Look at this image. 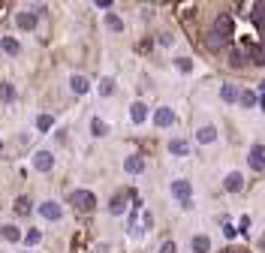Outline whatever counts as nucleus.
<instances>
[{
	"label": "nucleus",
	"mask_w": 265,
	"mask_h": 253,
	"mask_svg": "<svg viewBox=\"0 0 265 253\" xmlns=\"http://www.w3.org/2000/svg\"><path fill=\"white\" fill-rule=\"evenodd\" d=\"M69 202L76 205V211L91 214V211L97 208V196H94L91 190H73V193H69Z\"/></svg>",
	"instance_id": "f257e3e1"
},
{
	"label": "nucleus",
	"mask_w": 265,
	"mask_h": 253,
	"mask_svg": "<svg viewBox=\"0 0 265 253\" xmlns=\"http://www.w3.org/2000/svg\"><path fill=\"white\" fill-rule=\"evenodd\" d=\"M51 166H55L51 151H37V154H33V169H37V172H48Z\"/></svg>",
	"instance_id": "f03ea898"
},
{
	"label": "nucleus",
	"mask_w": 265,
	"mask_h": 253,
	"mask_svg": "<svg viewBox=\"0 0 265 253\" xmlns=\"http://www.w3.org/2000/svg\"><path fill=\"white\" fill-rule=\"evenodd\" d=\"M190 193H193V184H190V181H184V178L172 181V196L178 199V202H184V199H190Z\"/></svg>",
	"instance_id": "7ed1b4c3"
},
{
	"label": "nucleus",
	"mask_w": 265,
	"mask_h": 253,
	"mask_svg": "<svg viewBox=\"0 0 265 253\" xmlns=\"http://www.w3.org/2000/svg\"><path fill=\"white\" fill-rule=\"evenodd\" d=\"M250 169L253 172L265 169V145H253V148H250Z\"/></svg>",
	"instance_id": "20e7f679"
},
{
	"label": "nucleus",
	"mask_w": 265,
	"mask_h": 253,
	"mask_svg": "<svg viewBox=\"0 0 265 253\" xmlns=\"http://www.w3.org/2000/svg\"><path fill=\"white\" fill-rule=\"evenodd\" d=\"M40 214L45 217V220H61V217H63V208H61L58 202H51V199H48V202L40 205Z\"/></svg>",
	"instance_id": "39448f33"
},
{
	"label": "nucleus",
	"mask_w": 265,
	"mask_h": 253,
	"mask_svg": "<svg viewBox=\"0 0 265 253\" xmlns=\"http://www.w3.org/2000/svg\"><path fill=\"white\" fill-rule=\"evenodd\" d=\"M154 124H157V126H172V124H175V112H172L169 105H160V108L154 112Z\"/></svg>",
	"instance_id": "423d86ee"
},
{
	"label": "nucleus",
	"mask_w": 265,
	"mask_h": 253,
	"mask_svg": "<svg viewBox=\"0 0 265 253\" xmlns=\"http://www.w3.org/2000/svg\"><path fill=\"white\" fill-rule=\"evenodd\" d=\"M223 187H226L229 193H241V190H244V175H241V172H229L226 181H223Z\"/></svg>",
	"instance_id": "0eeeda50"
},
{
	"label": "nucleus",
	"mask_w": 265,
	"mask_h": 253,
	"mask_svg": "<svg viewBox=\"0 0 265 253\" xmlns=\"http://www.w3.org/2000/svg\"><path fill=\"white\" fill-rule=\"evenodd\" d=\"M123 172H130V175H139V172H145V157H139V154L127 157V160H123Z\"/></svg>",
	"instance_id": "6e6552de"
},
{
	"label": "nucleus",
	"mask_w": 265,
	"mask_h": 253,
	"mask_svg": "<svg viewBox=\"0 0 265 253\" xmlns=\"http://www.w3.org/2000/svg\"><path fill=\"white\" fill-rule=\"evenodd\" d=\"M0 235L9 241V244H19V241H24V235H21V229L19 226H12V223H6L3 229H0Z\"/></svg>",
	"instance_id": "1a4fd4ad"
},
{
	"label": "nucleus",
	"mask_w": 265,
	"mask_h": 253,
	"mask_svg": "<svg viewBox=\"0 0 265 253\" xmlns=\"http://www.w3.org/2000/svg\"><path fill=\"white\" fill-rule=\"evenodd\" d=\"M0 51H3V54H9V58H15V54L21 51V45L15 42L12 36H0Z\"/></svg>",
	"instance_id": "9d476101"
},
{
	"label": "nucleus",
	"mask_w": 265,
	"mask_h": 253,
	"mask_svg": "<svg viewBox=\"0 0 265 253\" xmlns=\"http://www.w3.org/2000/svg\"><path fill=\"white\" fill-rule=\"evenodd\" d=\"M15 24H19L21 30H33V27H37V12H19Z\"/></svg>",
	"instance_id": "9b49d317"
},
{
	"label": "nucleus",
	"mask_w": 265,
	"mask_h": 253,
	"mask_svg": "<svg viewBox=\"0 0 265 253\" xmlns=\"http://www.w3.org/2000/svg\"><path fill=\"white\" fill-rule=\"evenodd\" d=\"M247 61H250V54H247V51H241V48H232V51H229V66L241 69Z\"/></svg>",
	"instance_id": "f8f14e48"
},
{
	"label": "nucleus",
	"mask_w": 265,
	"mask_h": 253,
	"mask_svg": "<svg viewBox=\"0 0 265 253\" xmlns=\"http://www.w3.org/2000/svg\"><path fill=\"white\" fill-rule=\"evenodd\" d=\"M130 118H133V124H145L148 105H145V103H133V105H130Z\"/></svg>",
	"instance_id": "ddd939ff"
},
{
	"label": "nucleus",
	"mask_w": 265,
	"mask_h": 253,
	"mask_svg": "<svg viewBox=\"0 0 265 253\" xmlns=\"http://www.w3.org/2000/svg\"><path fill=\"white\" fill-rule=\"evenodd\" d=\"M169 154H175V157H187V154H190V145H187L184 139H172V142H169Z\"/></svg>",
	"instance_id": "4468645a"
},
{
	"label": "nucleus",
	"mask_w": 265,
	"mask_h": 253,
	"mask_svg": "<svg viewBox=\"0 0 265 253\" xmlns=\"http://www.w3.org/2000/svg\"><path fill=\"white\" fill-rule=\"evenodd\" d=\"M30 211H33V202H30V196H19V199H15V214L27 217Z\"/></svg>",
	"instance_id": "2eb2a0df"
},
{
	"label": "nucleus",
	"mask_w": 265,
	"mask_h": 253,
	"mask_svg": "<svg viewBox=\"0 0 265 253\" xmlns=\"http://www.w3.org/2000/svg\"><path fill=\"white\" fill-rule=\"evenodd\" d=\"M214 139H217V130H214V126H202V130L196 133V142H199V145H211Z\"/></svg>",
	"instance_id": "dca6fc26"
},
{
	"label": "nucleus",
	"mask_w": 265,
	"mask_h": 253,
	"mask_svg": "<svg viewBox=\"0 0 265 253\" xmlns=\"http://www.w3.org/2000/svg\"><path fill=\"white\" fill-rule=\"evenodd\" d=\"M226 40H229V36H226V33H220V30L208 33V48H214V51H217V48H223V45H226Z\"/></svg>",
	"instance_id": "f3484780"
},
{
	"label": "nucleus",
	"mask_w": 265,
	"mask_h": 253,
	"mask_svg": "<svg viewBox=\"0 0 265 253\" xmlns=\"http://www.w3.org/2000/svg\"><path fill=\"white\" fill-rule=\"evenodd\" d=\"M220 97H223V103H235V100H241V94H238L235 84H223V87H220Z\"/></svg>",
	"instance_id": "a211bd4d"
},
{
	"label": "nucleus",
	"mask_w": 265,
	"mask_h": 253,
	"mask_svg": "<svg viewBox=\"0 0 265 253\" xmlns=\"http://www.w3.org/2000/svg\"><path fill=\"white\" fill-rule=\"evenodd\" d=\"M211 250V238L208 235H196L193 238V253H208Z\"/></svg>",
	"instance_id": "6ab92c4d"
},
{
	"label": "nucleus",
	"mask_w": 265,
	"mask_h": 253,
	"mask_svg": "<svg viewBox=\"0 0 265 253\" xmlns=\"http://www.w3.org/2000/svg\"><path fill=\"white\" fill-rule=\"evenodd\" d=\"M69 84H73L76 94H87V90H91V84H87L84 76H73V79H69Z\"/></svg>",
	"instance_id": "aec40b11"
},
{
	"label": "nucleus",
	"mask_w": 265,
	"mask_h": 253,
	"mask_svg": "<svg viewBox=\"0 0 265 253\" xmlns=\"http://www.w3.org/2000/svg\"><path fill=\"white\" fill-rule=\"evenodd\" d=\"M105 27L115 30V33H121V30H123V21H121V18H118L115 12H109V15H105Z\"/></svg>",
	"instance_id": "412c9836"
},
{
	"label": "nucleus",
	"mask_w": 265,
	"mask_h": 253,
	"mask_svg": "<svg viewBox=\"0 0 265 253\" xmlns=\"http://www.w3.org/2000/svg\"><path fill=\"white\" fill-rule=\"evenodd\" d=\"M91 133L100 139V136H105V133H109V124H105V121H100V118H94L91 121Z\"/></svg>",
	"instance_id": "4be33fe9"
},
{
	"label": "nucleus",
	"mask_w": 265,
	"mask_h": 253,
	"mask_svg": "<svg viewBox=\"0 0 265 253\" xmlns=\"http://www.w3.org/2000/svg\"><path fill=\"white\" fill-rule=\"evenodd\" d=\"M0 100H3V103H12V100H15V90H12L9 82H0Z\"/></svg>",
	"instance_id": "5701e85b"
},
{
	"label": "nucleus",
	"mask_w": 265,
	"mask_h": 253,
	"mask_svg": "<svg viewBox=\"0 0 265 253\" xmlns=\"http://www.w3.org/2000/svg\"><path fill=\"white\" fill-rule=\"evenodd\" d=\"M51 124H55V118H51V115H40V118H37V130H40V133H48Z\"/></svg>",
	"instance_id": "b1692460"
},
{
	"label": "nucleus",
	"mask_w": 265,
	"mask_h": 253,
	"mask_svg": "<svg viewBox=\"0 0 265 253\" xmlns=\"http://www.w3.org/2000/svg\"><path fill=\"white\" fill-rule=\"evenodd\" d=\"M247 54H250V63H256V66L265 63V48H262V45H259V48H250Z\"/></svg>",
	"instance_id": "393cba45"
},
{
	"label": "nucleus",
	"mask_w": 265,
	"mask_h": 253,
	"mask_svg": "<svg viewBox=\"0 0 265 253\" xmlns=\"http://www.w3.org/2000/svg\"><path fill=\"white\" fill-rule=\"evenodd\" d=\"M40 241H42V232H40V229H27L24 244H27V247H33V244H40Z\"/></svg>",
	"instance_id": "a878e982"
},
{
	"label": "nucleus",
	"mask_w": 265,
	"mask_h": 253,
	"mask_svg": "<svg viewBox=\"0 0 265 253\" xmlns=\"http://www.w3.org/2000/svg\"><path fill=\"white\" fill-rule=\"evenodd\" d=\"M217 30L229 36V33H232V18H229V15H220V18H217Z\"/></svg>",
	"instance_id": "bb28decb"
},
{
	"label": "nucleus",
	"mask_w": 265,
	"mask_h": 253,
	"mask_svg": "<svg viewBox=\"0 0 265 253\" xmlns=\"http://www.w3.org/2000/svg\"><path fill=\"white\" fill-rule=\"evenodd\" d=\"M253 18H256V24H259V27H265V0H259V3H256Z\"/></svg>",
	"instance_id": "cd10ccee"
},
{
	"label": "nucleus",
	"mask_w": 265,
	"mask_h": 253,
	"mask_svg": "<svg viewBox=\"0 0 265 253\" xmlns=\"http://www.w3.org/2000/svg\"><path fill=\"white\" fill-rule=\"evenodd\" d=\"M123 208H127V199H123V196H115L112 205H109V211H112V214H121Z\"/></svg>",
	"instance_id": "c85d7f7f"
},
{
	"label": "nucleus",
	"mask_w": 265,
	"mask_h": 253,
	"mask_svg": "<svg viewBox=\"0 0 265 253\" xmlns=\"http://www.w3.org/2000/svg\"><path fill=\"white\" fill-rule=\"evenodd\" d=\"M112 90H115V82H112V79H102V82H100V94H102V97H109Z\"/></svg>",
	"instance_id": "c756f323"
},
{
	"label": "nucleus",
	"mask_w": 265,
	"mask_h": 253,
	"mask_svg": "<svg viewBox=\"0 0 265 253\" xmlns=\"http://www.w3.org/2000/svg\"><path fill=\"white\" fill-rule=\"evenodd\" d=\"M241 103H244L247 108H250V105H256V94H253V90H244V94H241Z\"/></svg>",
	"instance_id": "7c9ffc66"
},
{
	"label": "nucleus",
	"mask_w": 265,
	"mask_h": 253,
	"mask_svg": "<svg viewBox=\"0 0 265 253\" xmlns=\"http://www.w3.org/2000/svg\"><path fill=\"white\" fill-rule=\"evenodd\" d=\"M175 66H178L181 72H190V69H193V63H190V58H178V61H175Z\"/></svg>",
	"instance_id": "2f4dec72"
},
{
	"label": "nucleus",
	"mask_w": 265,
	"mask_h": 253,
	"mask_svg": "<svg viewBox=\"0 0 265 253\" xmlns=\"http://www.w3.org/2000/svg\"><path fill=\"white\" fill-rule=\"evenodd\" d=\"M160 253H178V244H175V241H166V244L160 247Z\"/></svg>",
	"instance_id": "473e14b6"
},
{
	"label": "nucleus",
	"mask_w": 265,
	"mask_h": 253,
	"mask_svg": "<svg viewBox=\"0 0 265 253\" xmlns=\"http://www.w3.org/2000/svg\"><path fill=\"white\" fill-rule=\"evenodd\" d=\"M235 232H238V229H235V226H229V223H226V226H223V235H226V238H235Z\"/></svg>",
	"instance_id": "72a5a7b5"
},
{
	"label": "nucleus",
	"mask_w": 265,
	"mask_h": 253,
	"mask_svg": "<svg viewBox=\"0 0 265 253\" xmlns=\"http://www.w3.org/2000/svg\"><path fill=\"white\" fill-rule=\"evenodd\" d=\"M247 226H250V217H241V223H238V229H241V232H247Z\"/></svg>",
	"instance_id": "f704fd0d"
},
{
	"label": "nucleus",
	"mask_w": 265,
	"mask_h": 253,
	"mask_svg": "<svg viewBox=\"0 0 265 253\" xmlns=\"http://www.w3.org/2000/svg\"><path fill=\"white\" fill-rule=\"evenodd\" d=\"M259 247H262V250H265V235H262V238H259Z\"/></svg>",
	"instance_id": "c9c22d12"
},
{
	"label": "nucleus",
	"mask_w": 265,
	"mask_h": 253,
	"mask_svg": "<svg viewBox=\"0 0 265 253\" xmlns=\"http://www.w3.org/2000/svg\"><path fill=\"white\" fill-rule=\"evenodd\" d=\"M0 151H3V142H0Z\"/></svg>",
	"instance_id": "e433bc0d"
},
{
	"label": "nucleus",
	"mask_w": 265,
	"mask_h": 253,
	"mask_svg": "<svg viewBox=\"0 0 265 253\" xmlns=\"http://www.w3.org/2000/svg\"><path fill=\"white\" fill-rule=\"evenodd\" d=\"M262 48H265V40H262Z\"/></svg>",
	"instance_id": "4c0bfd02"
}]
</instances>
